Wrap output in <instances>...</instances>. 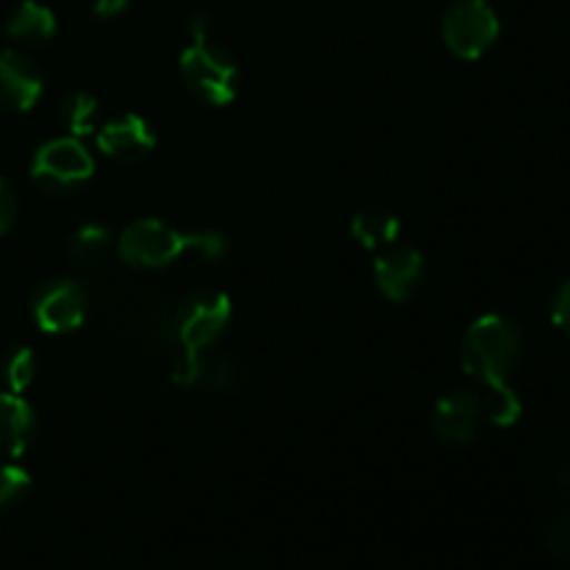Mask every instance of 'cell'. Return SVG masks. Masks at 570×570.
<instances>
[{"label":"cell","instance_id":"6da1fadb","mask_svg":"<svg viewBox=\"0 0 570 570\" xmlns=\"http://www.w3.org/2000/svg\"><path fill=\"white\" fill-rule=\"evenodd\" d=\"M181 81L193 98L206 106H226L237 98V61L226 48L212 42L206 17L189 20V45L178 61Z\"/></svg>","mask_w":570,"mask_h":570},{"label":"cell","instance_id":"7a4b0ae2","mask_svg":"<svg viewBox=\"0 0 570 570\" xmlns=\"http://www.w3.org/2000/svg\"><path fill=\"white\" fill-rule=\"evenodd\" d=\"M523 360V334L512 321L501 315L479 317L462 340V367L473 382L488 384L510 382Z\"/></svg>","mask_w":570,"mask_h":570},{"label":"cell","instance_id":"3957f363","mask_svg":"<svg viewBox=\"0 0 570 570\" xmlns=\"http://www.w3.org/2000/svg\"><path fill=\"white\" fill-rule=\"evenodd\" d=\"M92 154L78 137H59L37 148L31 159V178L42 193L70 195L92 178Z\"/></svg>","mask_w":570,"mask_h":570},{"label":"cell","instance_id":"277c9868","mask_svg":"<svg viewBox=\"0 0 570 570\" xmlns=\"http://www.w3.org/2000/svg\"><path fill=\"white\" fill-rule=\"evenodd\" d=\"M501 33L499 14L488 0H454L443 14L445 48L456 59H482Z\"/></svg>","mask_w":570,"mask_h":570},{"label":"cell","instance_id":"5b68a950","mask_svg":"<svg viewBox=\"0 0 570 570\" xmlns=\"http://www.w3.org/2000/svg\"><path fill=\"white\" fill-rule=\"evenodd\" d=\"M184 250H187V232H178L154 217L134 220L117 239L120 259L139 271H159L173 265Z\"/></svg>","mask_w":570,"mask_h":570},{"label":"cell","instance_id":"8992f818","mask_svg":"<svg viewBox=\"0 0 570 570\" xmlns=\"http://www.w3.org/2000/svg\"><path fill=\"white\" fill-rule=\"evenodd\" d=\"M232 323V301L226 293L204 289L178 306L176 334L184 351H209Z\"/></svg>","mask_w":570,"mask_h":570},{"label":"cell","instance_id":"52a82bcc","mask_svg":"<svg viewBox=\"0 0 570 570\" xmlns=\"http://www.w3.org/2000/svg\"><path fill=\"white\" fill-rule=\"evenodd\" d=\"M31 317L42 332H76L87 317V289L72 278H50L31 295Z\"/></svg>","mask_w":570,"mask_h":570},{"label":"cell","instance_id":"ba28073f","mask_svg":"<svg viewBox=\"0 0 570 570\" xmlns=\"http://www.w3.org/2000/svg\"><path fill=\"white\" fill-rule=\"evenodd\" d=\"M373 276H376L384 298L404 304V301H412L421 293L423 278H426V262H423L421 250L395 243L376 256Z\"/></svg>","mask_w":570,"mask_h":570},{"label":"cell","instance_id":"9c48e42d","mask_svg":"<svg viewBox=\"0 0 570 570\" xmlns=\"http://www.w3.org/2000/svg\"><path fill=\"white\" fill-rule=\"evenodd\" d=\"M482 399L471 393V390H454V393L443 395L432 412L434 434L449 445L473 443L479 429H482Z\"/></svg>","mask_w":570,"mask_h":570},{"label":"cell","instance_id":"30bf717a","mask_svg":"<svg viewBox=\"0 0 570 570\" xmlns=\"http://www.w3.org/2000/svg\"><path fill=\"white\" fill-rule=\"evenodd\" d=\"M42 98V76L26 53L0 48V109L28 111Z\"/></svg>","mask_w":570,"mask_h":570},{"label":"cell","instance_id":"8fae6325","mask_svg":"<svg viewBox=\"0 0 570 570\" xmlns=\"http://www.w3.org/2000/svg\"><path fill=\"white\" fill-rule=\"evenodd\" d=\"M98 148L109 159L117 161H139L156 148L154 128L139 115H120L115 120L104 122L98 131Z\"/></svg>","mask_w":570,"mask_h":570},{"label":"cell","instance_id":"7c38bea8","mask_svg":"<svg viewBox=\"0 0 570 570\" xmlns=\"http://www.w3.org/2000/svg\"><path fill=\"white\" fill-rule=\"evenodd\" d=\"M37 434L31 404L17 393H0V456L26 454Z\"/></svg>","mask_w":570,"mask_h":570},{"label":"cell","instance_id":"4fadbf2b","mask_svg":"<svg viewBox=\"0 0 570 570\" xmlns=\"http://www.w3.org/2000/svg\"><path fill=\"white\" fill-rule=\"evenodd\" d=\"M56 33V17L37 0H22L6 20V37L20 48H37Z\"/></svg>","mask_w":570,"mask_h":570},{"label":"cell","instance_id":"5bb4252c","mask_svg":"<svg viewBox=\"0 0 570 570\" xmlns=\"http://www.w3.org/2000/svg\"><path fill=\"white\" fill-rule=\"evenodd\" d=\"M117 250L115 234L106 226H98V223H89V226L78 228L76 234L67 243V256L76 267L81 271H98L109 262V256Z\"/></svg>","mask_w":570,"mask_h":570},{"label":"cell","instance_id":"9a60e30c","mask_svg":"<svg viewBox=\"0 0 570 570\" xmlns=\"http://www.w3.org/2000/svg\"><path fill=\"white\" fill-rule=\"evenodd\" d=\"M351 234L356 243L367 250H384L390 245L399 243L401 223L393 212L382 209V206H367V209L356 212L351 220Z\"/></svg>","mask_w":570,"mask_h":570},{"label":"cell","instance_id":"2e32d148","mask_svg":"<svg viewBox=\"0 0 570 570\" xmlns=\"http://www.w3.org/2000/svg\"><path fill=\"white\" fill-rule=\"evenodd\" d=\"M479 399H482L484 417H488L493 426H512L523 412L521 399H518L515 390L510 387V382L488 384V387H484V395H479Z\"/></svg>","mask_w":570,"mask_h":570},{"label":"cell","instance_id":"e0dca14e","mask_svg":"<svg viewBox=\"0 0 570 570\" xmlns=\"http://www.w3.org/2000/svg\"><path fill=\"white\" fill-rule=\"evenodd\" d=\"M59 120L72 137H81V134H89L95 128V120H98V100L89 92H70L59 106Z\"/></svg>","mask_w":570,"mask_h":570},{"label":"cell","instance_id":"ac0fdd59","mask_svg":"<svg viewBox=\"0 0 570 570\" xmlns=\"http://www.w3.org/2000/svg\"><path fill=\"white\" fill-rule=\"evenodd\" d=\"M239 362H234L232 356H204L200 354V371H198V384L204 387L217 390V393H228V390L239 387Z\"/></svg>","mask_w":570,"mask_h":570},{"label":"cell","instance_id":"d6986e66","mask_svg":"<svg viewBox=\"0 0 570 570\" xmlns=\"http://www.w3.org/2000/svg\"><path fill=\"white\" fill-rule=\"evenodd\" d=\"M37 379V356L31 348H14L3 360V382L9 387V393L20 395L22 390H28Z\"/></svg>","mask_w":570,"mask_h":570},{"label":"cell","instance_id":"ffe728a7","mask_svg":"<svg viewBox=\"0 0 570 570\" xmlns=\"http://www.w3.org/2000/svg\"><path fill=\"white\" fill-rule=\"evenodd\" d=\"M31 493V476L17 465H0V510H9L26 501Z\"/></svg>","mask_w":570,"mask_h":570},{"label":"cell","instance_id":"44dd1931","mask_svg":"<svg viewBox=\"0 0 570 570\" xmlns=\"http://www.w3.org/2000/svg\"><path fill=\"white\" fill-rule=\"evenodd\" d=\"M187 250L204 256L206 262H220L228 254L226 234L212 232V228H200V232H187Z\"/></svg>","mask_w":570,"mask_h":570},{"label":"cell","instance_id":"7402d4cb","mask_svg":"<svg viewBox=\"0 0 570 570\" xmlns=\"http://www.w3.org/2000/svg\"><path fill=\"white\" fill-rule=\"evenodd\" d=\"M546 549L551 551L560 560H570V512L560 515L557 521H551L543 532Z\"/></svg>","mask_w":570,"mask_h":570},{"label":"cell","instance_id":"603a6c76","mask_svg":"<svg viewBox=\"0 0 570 570\" xmlns=\"http://www.w3.org/2000/svg\"><path fill=\"white\" fill-rule=\"evenodd\" d=\"M551 321L566 337H570V278L557 289L554 301H551Z\"/></svg>","mask_w":570,"mask_h":570},{"label":"cell","instance_id":"cb8c5ba5","mask_svg":"<svg viewBox=\"0 0 570 570\" xmlns=\"http://www.w3.org/2000/svg\"><path fill=\"white\" fill-rule=\"evenodd\" d=\"M17 220V195L9 181L0 178V234L9 232Z\"/></svg>","mask_w":570,"mask_h":570},{"label":"cell","instance_id":"d4e9b609","mask_svg":"<svg viewBox=\"0 0 570 570\" xmlns=\"http://www.w3.org/2000/svg\"><path fill=\"white\" fill-rule=\"evenodd\" d=\"M128 3L131 0H95L92 11L98 20H115V17H120L128 9Z\"/></svg>","mask_w":570,"mask_h":570},{"label":"cell","instance_id":"484cf974","mask_svg":"<svg viewBox=\"0 0 570 570\" xmlns=\"http://www.w3.org/2000/svg\"><path fill=\"white\" fill-rule=\"evenodd\" d=\"M560 488H562V490H568V493H570V468H566V471H562V476H560Z\"/></svg>","mask_w":570,"mask_h":570}]
</instances>
